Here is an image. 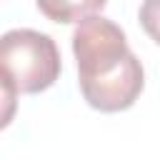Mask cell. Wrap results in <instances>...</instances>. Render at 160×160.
I'll use <instances>...</instances> for the list:
<instances>
[{
    "mask_svg": "<svg viewBox=\"0 0 160 160\" xmlns=\"http://www.w3.org/2000/svg\"><path fill=\"white\" fill-rule=\"evenodd\" d=\"M72 52L78 85L90 108L120 112L135 105L145 88V72L120 25L102 15L85 18L72 30Z\"/></svg>",
    "mask_w": 160,
    "mask_h": 160,
    "instance_id": "cell-1",
    "label": "cell"
},
{
    "mask_svg": "<svg viewBox=\"0 0 160 160\" xmlns=\"http://www.w3.org/2000/svg\"><path fill=\"white\" fill-rule=\"evenodd\" d=\"M0 68L2 80L10 82L18 95H35L55 85L62 62L50 35L30 28H15L0 38Z\"/></svg>",
    "mask_w": 160,
    "mask_h": 160,
    "instance_id": "cell-2",
    "label": "cell"
},
{
    "mask_svg": "<svg viewBox=\"0 0 160 160\" xmlns=\"http://www.w3.org/2000/svg\"><path fill=\"white\" fill-rule=\"evenodd\" d=\"M108 0H35L38 10L52 20V22H60V25H68V22H82L85 18L100 12L105 8Z\"/></svg>",
    "mask_w": 160,
    "mask_h": 160,
    "instance_id": "cell-3",
    "label": "cell"
},
{
    "mask_svg": "<svg viewBox=\"0 0 160 160\" xmlns=\"http://www.w3.org/2000/svg\"><path fill=\"white\" fill-rule=\"evenodd\" d=\"M138 20H140V28L145 30V35L160 45V0H142V5L138 10Z\"/></svg>",
    "mask_w": 160,
    "mask_h": 160,
    "instance_id": "cell-4",
    "label": "cell"
}]
</instances>
